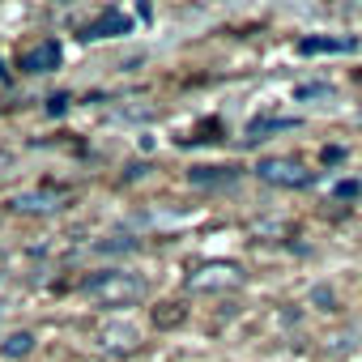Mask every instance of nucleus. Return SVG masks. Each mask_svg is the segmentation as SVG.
<instances>
[{"label": "nucleus", "mask_w": 362, "mask_h": 362, "mask_svg": "<svg viewBox=\"0 0 362 362\" xmlns=\"http://www.w3.org/2000/svg\"><path fill=\"white\" fill-rule=\"evenodd\" d=\"M86 298H94L103 307H132V303L145 298V277L141 273H124V269H107V273L86 281Z\"/></svg>", "instance_id": "nucleus-1"}, {"label": "nucleus", "mask_w": 362, "mask_h": 362, "mask_svg": "<svg viewBox=\"0 0 362 362\" xmlns=\"http://www.w3.org/2000/svg\"><path fill=\"white\" fill-rule=\"evenodd\" d=\"M256 175L273 188H307L311 184V170L298 162V158H281V153H269L256 162Z\"/></svg>", "instance_id": "nucleus-2"}, {"label": "nucleus", "mask_w": 362, "mask_h": 362, "mask_svg": "<svg viewBox=\"0 0 362 362\" xmlns=\"http://www.w3.org/2000/svg\"><path fill=\"white\" fill-rule=\"evenodd\" d=\"M239 281H243V269L239 264H226V260H209L197 273H188V286L192 290H226V286H239Z\"/></svg>", "instance_id": "nucleus-3"}, {"label": "nucleus", "mask_w": 362, "mask_h": 362, "mask_svg": "<svg viewBox=\"0 0 362 362\" xmlns=\"http://www.w3.org/2000/svg\"><path fill=\"white\" fill-rule=\"evenodd\" d=\"M128 30H132V22H128L124 9H103V13L86 26L81 39H115V35H128Z\"/></svg>", "instance_id": "nucleus-4"}, {"label": "nucleus", "mask_w": 362, "mask_h": 362, "mask_svg": "<svg viewBox=\"0 0 362 362\" xmlns=\"http://www.w3.org/2000/svg\"><path fill=\"white\" fill-rule=\"evenodd\" d=\"M60 43L56 39H43V43H35L26 56H22V73H52V69H60Z\"/></svg>", "instance_id": "nucleus-5"}, {"label": "nucleus", "mask_w": 362, "mask_h": 362, "mask_svg": "<svg viewBox=\"0 0 362 362\" xmlns=\"http://www.w3.org/2000/svg\"><path fill=\"white\" fill-rule=\"evenodd\" d=\"M60 205H64L60 192H22V197H13L18 214H56Z\"/></svg>", "instance_id": "nucleus-6"}, {"label": "nucleus", "mask_w": 362, "mask_h": 362, "mask_svg": "<svg viewBox=\"0 0 362 362\" xmlns=\"http://www.w3.org/2000/svg\"><path fill=\"white\" fill-rule=\"evenodd\" d=\"M30 349H35V332H9L5 341H0V354L5 358H30Z\"/></svg>", "instance_id": "nucleus-7"}, {"label": "nucleus", "mask_w": 362, "mask_h": 362, "mask_svg": "<svg viewBox=\"0 0 362 362\" xmlns=\"http://www.w3.org/2000/svg\"><path fill=\"white\" fill-rule=\"evenodd\" d=\"M349 47H354V39H303L298 43L303 56H315V52H349Z\"/></svg>", "instance_id": "nucleus-8"}, {"label": "nucleus", "mask_w": 362, "mask_h": 362, "mask_svg": "<svg viewBox=\"0 0 362 362\" xmlns=\"http://www.w3.org/2000/svg\"><path fill=\"white\" fill-rule=\"evenodd\" d=\"M103 337H107L111 349H132L136 345V328L132 324H111V328H103Z\"/></svg>", "instance_id": "nucleus-9"}, {"label": "nucleus", "mask_w": 362, "mask_h": 362, "mask_svg": "<svg viewBox=\"0 0 362 362\" xmlns=\"http://www.w3.org/2000/svg\"><path fill=\"white\" fill-rule=\"evenodd\" d=\"M358 192H362V188L354 184V179H345V184H337V197H341V201H349V197H358Z\"/></svg>", "instance_id": "nucleus-10"}, {"label": "nucleus", "mask_w": 362, "mask_h": 362, "mask_svg": "<svg viewBox=\"0 0 362 362\" xmlns=\"http://www.w3.org/2000/svg\"><path fill=\"white\" fill-rule=\"evenodd\" d=\"M64 107H69V98H64V94H56V98H52V103H47V111H52V115H60V111H64Z\"/></svg>", "instance_id": "nucleus-11"}, {"label": "nucleus", "mask_w": 362, "mask_h": 362, "mask_svg": "<svg viewBox=\"0 0 362 362\" xmlns=\"http://www.w3.org/2000/svg\"><path fill=\"white\" fill-rule=\"evenodd\" d=\"M9 162H13V158H9V149H0V175L9 170Z\"/></svg>", "instance_id": "nucleus-12"}, {"label": "nucleus", "mask_w": 362, "mask_h": 362, "mask_svg": "<svg viewBox=\"0 0 362 362\" xmlns=\"http://www.w3.org/2000/svg\"><path fill=\"white\" fill-rule=\"evenodd\" d=\"M0 81H5V69H0Z\"/></svg>", "instance_id": "nucleus-13"}]
</instances>
